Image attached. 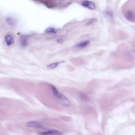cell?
Returning <instances> with one entry per match:
<instances>
[{"label":"cell","mask_w":135,"mask_h":135,"mask_svg":"<svg viewBox=\"0 0 135 135\" xmlns=\"http://www.w3.org/2000/svg\"><path fill=\"white\" fill-rule=\"evenodd\" d=\"M50 87L52 90L54 96L59 102L64 106H69L70 102L69 100L61 94L55 86L53 85H51Z\"/></svg>","instance_id":"1"},{"label":"cell","mask_w":135,"mask_h":135,"mask_svg":"<svg viewBox=\"0 0 135 135\" xmlns=\"http://www.w3.org/2000/svg\"><path fill=\"white\" fill-rule=\"evenodd\" d=\"M26 125L27 127L34 128L38 129L46 130L47 129L38 122L36 121H30L27 123Z\"/></svg>","instance_id":"2"},{"label":"cell","mask_w":135,"mask_h":135,"mask_svg":"<svg viewBox=\"0 0 135 135\" xmlns=\"http://www.w3.org/2000/svg\"><path fill=\"white\" fill-rule=\"evenodd\" d=\"M81 5L83 7L91 10H94L95 9V6L94 3L92 1L87 0L83 1L81 3Z\"/></svg>","instance_id":"3"},{"label":"cell","mask_w":135,"mask_h":135,"mask_svg":"<svg viewBox=\"0 0 135 135\" xmlns=\"http://www.w3.org/2000/svg\"><path fill=\"white\" fill-rule=\"evenodd\" d=\"M62 133L59 131L57 130H51L47 131L44 132L40 133L39 135H62Z\"/></svg>","instance_id":"4"},{"label":"cell","mask_w":135,"mask_h":135,"mask_svg":"<svg viewBox=\"0 0 135 135\" xmlns=\"http://www.w3.org/2000/svg\"><path fill=\"white\" fill-rule=\"evenodd\" d=\"M6 44L8 46L11 45L14 43V39L11 35H7L5 38Z\"/></svg>","instance_id":"5"},{"label":"cell","mask_w":135,"mask_h":135,"mask_svg":"<svg viewBox=\"0 0 135 135\" xmlns=\"http://www.w3.org/2000/svg\"><path fill=\"white\" fill-rule=\"evenodd\" d=\"M21 45L23 47H26L28 44V41L25 37L24 36H22L20 40Z\"/></svg>","instance_id":"6"},{"label":"cell","mask_w":135,"mask_h":135,"mask_svg":"<svg viewBox=\"0 0 135 135\" xmlns=\"http://www.w3.org/2000/svg\"><path fill=\"white\" fill-rule=\"evenodd\" d=\"M6 22L10 26H14L16 25V21L11 17L7 18L6 19Z\"/></svg>","instance_id":"7"},{"label":"cell","mask_w":135,"mask_h":135,"mask_svg":"<svg viewBox=\"0 0 135 135\" xmlns=\"http://www.w3.org/2000/svg\"><path fill=\"white\" fill-rule=\"evenodd\" d=\"M45 32L48 34H55L56 33V31L55 28L53 27H49L46 30Z\"/></svg>","instance_id":"8"},{"label":"cell","mask_w":135,"mask_h":135,"mask_svg":"<svg viewBox=\"0 0 135 135\" xmlns=\"http://www.w3.org/2000/svg\"><path fill=\"white\" fill-rule=\"evenodd\" d=\"M90 42L89 41L87 40L77 45V47L79 48H83L86 47Z\"/></svg>","instance_id":"9"},{"label":"cell","mask_w":135,"mask_h":135,"mask_svg":"<svg viewBox=\"0 0 135 135\" xmlns=\"http://www.w3.org/2000/svg\"><path fill=\"white\" fill-rule=\"evenodd\" d=\"M59 62H56L49 64L47 66V68L49 69H53L56 68L57 66L59 65Z\"/></svg>","instance_id":"10"},{"label":"cell","mask_w":135,"mask_h":135,"mask_svg":"<svg viewBox=\"0 0 135 135\" xmlns=\"http://www.w3.org/2000/svg\"><path fill=\"white\" fill-rule=\"evenodd\" d=\"M96 19H95V18H93V19H91L90 21H89L86 24L87 26H89L90 25L92 24L95 22L96 21Z\"/></svg>","instance_id":"11"},{"label":"cell","mask_w":135,"mask_h":135,"mask_svg":"<svg viewBox=\"0 0 135 135\" xmlns=\"http://www.w3.org/2000/svg\"><path fill=\"white\" fill-rule=\"evenodd\" d=\"M57 41L58 43H63L64 41V40L63 39H58L57 40Z\"/></svg>","instance_id":"12"},{"label":"cell","mask_w":135,"mask_h":135,"mask_svg":"<svg viewBox=\"0 0 135 135\" xmlns=\"http://www.w3.org/2000/svg\"><path fill=\"white\" fill-rule=\"evenodd\" d=\"M107 15L108 16L111 17L112 16V12L110 11H107L106 12Z\"/></svg>","instance_id":"13"}]
</instances>
